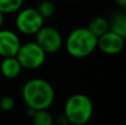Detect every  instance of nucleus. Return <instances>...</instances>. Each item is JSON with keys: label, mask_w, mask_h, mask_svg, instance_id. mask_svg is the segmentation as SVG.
<instances>
[{"label": "nucleus", "mask_w": 126, "mask_h": 125, "mask_svg": "<svg viewBox=\"0 0 126 125\" xmlns=\"http://www.w3.org/2000/svg\"><path fill=\"white\" fill-rule=\"evenodd\" d=\"M22 99L27 108L32 110H48L54 102L55 92L52 84L41 78L30 79L22 86Z\"/></svg>", "instance_id": "nucleus-1"}, {"label": "nucleus", "mask_w": 126, "mask_h": 125, "mask_svg": "<svg viewBox=\"0 0 126 125\" xmlns=\"http://www.w3.org/2000/svg\"><path fill=\"white\" fill-rule=\"evenodd\" d=\"M66 52L75 59L91 55L97 48V38L85 28H75L67 34L64 42Z\"/></svg>", "instance_id": "nucleus-2"}, {"label": "nucleus", "mask_w": 126, "mask_h": 125, "mask_svg": "<svg viewBox=\"0 0 126 125\" xmlns=\"http://www.w3.org/2000/svg\"><path fill=\"white\" fill-rule=\"evenodd\" d=\"M94 105L92 100L82 93L73 94L65 101L64 112L70 124L85 125L93 116Z\"/></svg>", "instance_id": "nucleus-3"}, {"label": "nucleus", "mask_w": 126, "mask_h": 125, "mask_svg": "<svg viewBox=\"0 0 126 125\" xmlns=\"http://www.w3.org/2000/svg\"><path fill=\"white\" fill-rule=\"evenodd\" d=\"M16 58L18 59L22 69L35 70L43 65L47 58V53L37 44V42H27L21 43Z\"/></svg>", "instance_id": "nucleus-4"}, {"label": "nucleus", "mask_w": 126, "mask_h": 125, "mask_svg": "<svg viewBox=\"0 0 126 125\" xmlns=\"http://www.w3.org/2000/svg\"><path fill=\"white\" fill-rule=\"evenodd\" d=\"M15 23L20 33L34 35L44 26V19L35 8H24L17 12Z\"/></svg>", "instance_id": "nucleus-5"}, {"label": "nucleus", "mask_w": 126, "mask_h": 125, "mask_svg": "<svg viewBox=\"0 0 126 125\" xmlns=\"http://www.w3.org/2000/svg\"><path fill=\"white\" fill-rule=\"evenodd\" d=\"M37 44L47 53H57L63 47V38L58 29L51 26H43L35 33Z\"/></svg>", "instance_id": "nucleus-6"}, {"label": "nucleus", "mask_w": 126, "mask_h": 125, "mask_svg": "<svg viewBox=\"0 0 126 125\" xmlns=\"http://www.w3.org/2000/svg\"><path fill=\"white\" fill-rule=\"evenodd\" d=\"M125 46V38L109 30L97 38V48L103 53L115 55L122 52Z\"/></svg>", "instance_id": "nucleus-7"}, {"label": "nucleus", "mask_w": 126, "mask_h": 125, "mask_svg": "<svg viewBox=\"0 0 126 125\" xmlns=\"http://www.w3.org/2000/svg\"><path fill=\"white\" fill-rule=\"evenodd\" d=\"M20 46V38L15 31L0 29V57H16Z\"/></svg>", "instance_id": "nucleus-8"}, {"label": "nucleus", "mask_w": 126, "mask_h": 125, "mask_svg": "<svg viewBox=\"0 0 126 125\" xmlns=\"http://www.w3.org/2000/svg\"><path fill=\"white\" fill-rule=\"evenodd\" d=\"M0 72L7 79H16L22 72V66L16 57H6L0 62Z\"/></svg>", "instance_id": "nucleus-9"}, {"label": "nucleus", "mask_w": 126, "mask_h": 125, "mask_svg": "<svg viewBox=\"0 0 126 125\" xmlns=\"http://www.w3.org/2000/svg\"><path fill=\"white\" fill-rule=\"evenodd\" d=\"M109 20V30L126 37V16L123 12H115L110 17Z\"/></svg>", "instance_id": "nucleus-10"}, {"label": "nucleus", "mask_w": 126, "mask_h": 125, "mask_svg": "<svg viewBox=\"0 0 126 125\" xmlns=\"http://www.w3.org/2000/svg\"><path fill=\"white\" fill-rule=\"evenodd\" d=\"M86 28L89 29L90 32L93 33L96 38H98L103 33L109 31V20L102 16H96L90 20Z\"/></svg>", "instance_id": "nucleus-11"}, {"label": "nucleus", "mask_w": 126, "mask_h": 125, "mask_svg": "<svg viewBox=\"0 0 126 125\" xmlns=\"http://www.w3.org/2000/svg\"><path fill=\"white\" fill-rule=\"evenodd\" d=\"M33 125H54V117L48 110H37L31 116Z\"/></svg>", "instance_id": "nucleus-12"}, {"label": "nucleus", "mask_w": 126, "mask_h": 125, "mask_svg": "<svg viewBox=\"0 0 126 125\" xmlns=\"http://www.w3.org/2000/svg\"><path fill=\"white\" fill-rule=\"evenodd\" d=\"M23 0H0V12L3 15L16 13L22 8Z\"/></svg>", "instance_id": "nucleus-13"}, {"label": "nucleus", "mask_w": 126, "mask_h": 125, "mask_svg": "<svg viewBox=\"0 0 126 125\" xmlns=\"http://www.w3.org/2000/svg\"><path fill=\"white\" fill-rule=\"evenodd\" d=\"M38 12L41 15L43 19H48V18L52 17L55 12V4L53 3L51 0H40L38 7L35 8Z\"/></svg>", "instance_id": "nucleus-14"}, {"label": "nucleus", "mask_w": 126, "mask_h": 125, "mask_svg": "<svg viewBox=\"0 0 126 125\" xmlns=\"http://www.w3.org/2000/svg\"><path fill=\"white\" fill-rule=\"evenodd\" d=\"M16 106V102L15 99L10 95H4L0 99V109L1 111H4V112H9V111L13 110Z\"/></svg>", "instance_id": "nucleus-15"}, {"label": "nucleus", "mask_w": 126, "mask_h": 125, "mask_svg": "<svg viewBox=\"0 0 126 125\" xmlns=\"http://www.w3.org/2000/svg\"><path fill=\"white\" fill-rule=\"evenodd\" d=\"M69 121H67L66 116L64 114H61L54 119V125H69Z\"/></svg>", "instance_id": "nucleus-16"}, {"label": "nucleus", "mask_w": 126, "mask_h": 125, "mask_svg": "<svg viewBox=\"0 0 126 125\" xmlns=\"http://www.w3.org/2000/svg\"><path fill=\"white\" fill-rule=\"evenodd\" d=\"M114 2L120 8H125L126 7V0H114Z\"/></svg>", "instance_id": "nucleus-17"}, {"label": "nucleus", "mask_w": 126, "mask_h": 125, "mask_svg": "<svg viewBox=\"0 0 126 125\" xmlns=\"http://www.w3.org/2000/svg\"><path fill=\"white\" fill-rule=\"evenodd\" d=\"M3 22H4V15L0 12V29H1L2 26H3Z\"/></svg>", "instance_id": "nucleus-18"}, {"label": "nucleus", "mask_w": 126, "mask_h": 125, "mask_svg": "<svg viewBox=\"0 0 126 125\" xmlns=\"http://www.w3.org/2000/svg\"><path fill=\"white\" fill-rule=\"evenodd\" d=\"M66 1H78V0H66Z\"/></svg>", "instance_id": "nucleus-19"}, {"label": "nucleus", "mask_w": 126, "mask_h": 125, "mask_svg": "<svg viewBox=\"0 0 126 125\" xmlns=\"http://www.w3.org/2000/svg\"><path fill=\"white\" fill-rule=\"evenodd\" d=\"M69 125H76V124H69Z\"/></svg>", "instance_id": "nucleus-20"}, {"label": "nucleus", "mask_w": 126, "mask_h": 125, "mask_svg": "<svg viewBox=\"0 0 126 125\" xmlns=\"http://www.w3.org/2000/svg\"><path fill=\"white\" fill-rule=\"evenodd\" d=\"M0 112H1V109H0Z\"/></svg>", "instance_id": "nucleus-21"}, {"label": "nucleus", "mask_w": 126, "mask_h": 125, "mask_svg": "<svg viewBox=\"0 0 126 125\" xmlns=\"http://www.w3.org/2000/svg\"><path fill=\"white\" fill-rule=\"evenodd\" d=\"M39 1H40V0H39Z\"/></svg>", "instance_id": "nucleus-22"}]
</instances>
